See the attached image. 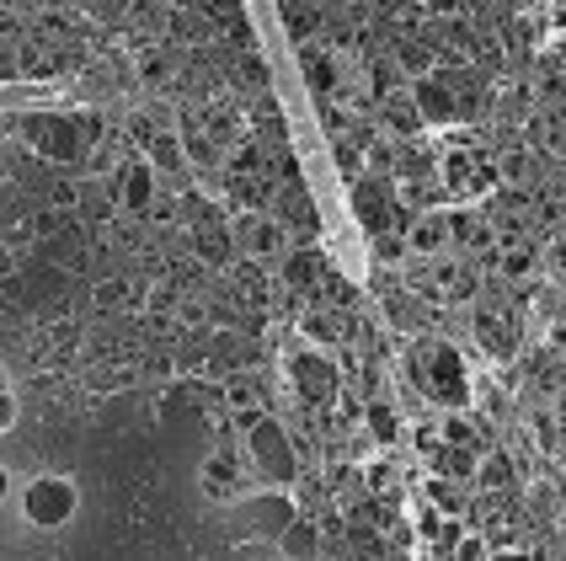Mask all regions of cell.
Returning a JSON list of instances; mask_svg holds the SVG:
<instances>
[{
    "label": "cell",
    "mask_w": 566,
    "mask_h": 561,
    "mask_svg": "<svg viewBox=\"0 0 566 561\" xmlns=\"http://www.w3.org/2000/svg\"><path fill=\"white\" fill-rule=\"evenodd\" d=\"M407 374L439 412L475 402V380H471V370H465V353L449 343V337H439V332H417V337H411Z\"/></svg>",
    "instance_id": "cell-1"
},
{
    "label": "cell",
    "mask_w": 566,
    "mask_h": 561,
    "mask_svg": "<svg viewBox=\"0 0 566 561\" xmlns=\"http://www.w3.org/2000/svg\"><path fill=\"white\" fill-rule=\"evenodd\" d=\"M241 455H247V466H252L262 481H273V487H289V481L300 476L294 434H289V423H279L273 412H256L252 423H241Z\"/></svg>",
    "instance_id": "cell-2"
},
{
    "label": "cell",
    "mask_w": 566,
    "mask_h": 561,
    "mask_svg": "<svg viewBox=\"0 0 566 561\" xmlns=\"http://www.w3.org/2000/svg\"><path fill=\"white\" fill-rule=\"evenodd\" d=\"M471 337L481 343V353H486L492 364H503V370H513V364H518V353H524L518 315H513L503 300L492 294V283H486V289L471 300Z\"/></svg>",
    "instance_id": "cell-3"
},
{
    "label": "cell",
    "mask_w": 566,
    "mask_h": 561,
    "mask_svg": "<svg viewBox=\"0 0 566 561\" xmlns=\"http://www.w3.org/2000/svg\"><path fill=\"white\" fill-rule=\"evenodd\" d=\"M230 236H235V257H252L262 268H279V257L294 247V230L283 225L279 209H235Z\"/></svg>",
    "instance_id": "cell-4"
},
{
    "label": "cell",
    "mask_w": 566,
    "mask_h": 561,
    "mask_svg": "<svg viewBox=\"0 0 566 561\" xmlns=\"http://www.w3.org/2000/svg\"><path fill=\"white\" fill-rule=\"evenodd\" d=\"M75 508H81V492L60 470H43V476H32L22 487V519L32 530H60V524L75 519Z\"/></svg>",
    "instance_id": "cell-5"
},
{
    "label": "cell",
    "mask_w": 566,
    "mask_h": 561,
    "mask_svg": "<svg viewBox=\"0 0 566 561\" xmlns=\"http://www.w3.org/2000/svg\"><path fill=\"white\" fill-rule=\"evenodd\" d=\"M332 347H294L289 359H283V370L294 380V391H300V402L305 406H332L343 396V370H337V359H326Z\"/></svg>",
    "instance_id": "cell-6"
},
{
    "label": "cell",
    "mask_w": 566,
    "mask_h": 561,
    "mask_svg": "<svg viewBox=\"0 0 566 561\" xmlns=\"http://www.w3.org/2000/svg\"><path fill=\"white\" fill-rule=\"evenodd\" d=\"M17 128H22L28 150H38V156L54 160V166H70V160L86 156V134L64 113H28V118H17Z\"/></svg>",
    "instance_id": "cell-7"
},
{
    "label": "cell",
    "mask_w": 566,
    "mask_h": 561,
    "mask_svg": "<svg viewBox=\"0 0 566 561\" xmlns=\"http://www.w3.org/2000/svg\"><path fill=\"white\" fill-rule=\"evenodd\" d=\"M160 193V172L150 166L145 156H128L113 177H107V198H113V209L118 215H139L150 219V204H156Z\"/></svg>",
    "instance_id": "cell-8"
},
{
    "label": "cell",
    "mask_w": 566,
    "mask_h": 561,
    "mask_svg": "<svg viewBox=\"0 0 566 561\" xmlns=\"http://www.w3.org/2000/svg\"><path fill=\"white\" fill-rule=\"evenodd\" d=\"M198 481H203V492H209L214 502H241L247 498V487H252V466H247L241 444H220V449L203 460Z\"/></svg>",
    "instance_id": "cell-9"
},
{
    "label": "cell",
    "mask_w": 566,
    "mask_h": 561,
    "mask_svg": "<svg viewBox=\"0 0 566 561\" xmlns=\"http://www.w3.org/2000/svg\"><path fill=\"white\" fill-rule=\"evenodd\" d=\"M353 187V219L369 230V236H379V230H396V215H401V204H396V177H358Z\"/></svg>",
    "instance_id": "cell-10"
},
{
    "label": "cell",
    "mask_w": 566,
    "mask_h": 561,
    "mask_svg": "<svg viewBox=\"0 0 566 561\" xmlns=\"http://www.w3.org/2000/svg\"><path fill=\"white\" fill-rule=\"evenodd\" d=\"M486 279L503 283V289H530L535 279H545V241H539V236H524V241H513V247H497Z\"/></svg>",
    "instance_id": "cell-11"
},
{
    "label": "cell",
    "mask_w": 566,
    "mask_h": 561,
    "mask_svg": "<svg viewBox=\"0 0 566 561\" xmlns=\"http://www.w3.org/2000/svg\"><path fill=\"white\" fill-rule=\"evenodd\" d=\"M396 230L407 236L411 247V262H428V257H439V251H449V215L443 209H422V215H396Z\"/></svg>",
    "instance_id": "cell-12"
},
{
    "label": "cell",
    "mask_w": 566,
    "mask_h": 561,
    "mask_svg": "<svg viewBox=\"0 0 566 561\" xmlns=\"http://www.w3.org/2000/svg\"><path fill=\"white\" fill-rule=\"evenodd\" d=\"M332 262H326V251L311 247V241H294V247L279 257V283L289 294H315V283L326 273Z\"/></svg>",
    "instance_id": "cell-13"
},
{
    "label": "cell",
    "mask_w": 566,
    "mask_h": 561,
    "mask_svg": "<svg viewBox=\"0 0 566 561\" xmlns=\"http://www.w3.org/2000/svg\"><path fill=\"white\" fill-rule=\"evenodd\" d=\"M358 434L369 438V444H379V449H396L407 438V423H401V412H396L390 396H375V402H364V412H358Z\"/></svg>",
    "instance_id": "cell-14"
},
{
    "label": "cell",
    "mask_w": 566,
    "mask_h": 561,
    "mask_svg": "<svg viewBox=\"0 0 566 561\" xmlns=\"http://www.w3.org/2000/svg\"><path fill=\"white\" fill-rule=\"evenodd\" d=\"M300 337L315 347H337L347 337V311H337V305H326V300H311L305 311H300Z\"/></svg>",
    "instance_id": "cell-15"
},
{
    "label": "cell",
    "mask_w": 566,
    "mask_h": 561,
    "mask_svg": "<svg viewBox=\"0 0 566 561\" xmlns=\"http://www.w3.org/2000/svg\"><path fill=\"white\" fill-rule=\"evenodd\" d=\"M375 128L390 134L396 145H407V139H422V134H428V118H422V113L411 107V96L401 92V96H390V102L375 107Z\"/></svg>",
    "instance_id": "cell-16"
},
{
    "label": "cell",
    "mask_w": 566,
    "mask_h": 561,
    "mask_svg": "<svg viewBox=\"0 0 566 561\" xmlns=\"http://www.w3.org/2000/svg\"><path fill=\"white\" fill-rule=\"evenodd\" d=\"M139 156L160 172V183H166V177H182V172H192L188 150H182V134H177V128H156V134L145 139V150H139Z\"/></svg>",
    "instance_id": "cell-17"
},
{
    "label": "cell",
    "mask_w": 566,
    "mask_h": 561,
    "mask_svg": "<svg viewBox=\"0 0 566 561\" xmlns=\"http://www.w3.org/2000/svg\"><path fill=\"white\" fill-rule=\"evenodd\" d=\"M134 75H139V86H150V92H171V86H177V54H171L166 43H150V49L134 54Z\"/></svg>",
    "instance_id": "cell-18"
},
{
    "label": "cell",
    "mask_w": 566,
    "mask_h": 561,
    "mask_svg": "<svg viewBox=\"0 0 566 561\" xmlns=\"http://www.w3.org/2000/svg\"><path fill=\"white\" fill-rule=\"evenodd\" d=\"M475 466H481V449H475V444H439V449L428 455V470H433V476L465 481V487H475Z\"/></svg>",
    "instance_id": "cell-19"
},
{
    "label": "cell",
    "mask_w": 566,
    "mask_h": 561,
    "mask_svg": "<svg viewBox=\"0 0 566 561\" xmlns=\"http://www.w3.org/2000/svg\"><path fill=\"white\" fill-rule=\"evenodd\" d=\"M224 406L235 412V423H252L256 412H268V396H262V385H256V374L247 370H235V374H224Z\"/></svg>",
    "instance_id": "cell-20"
},
{
    "label": "cell",
    "mask_w": 566,
    "mask_h": 561,
    "mask_svg": "<svg viewBox=\"0 0 566 561\" xmlns=\"http://www.w3.org/2000/svg\"><path fill=\"white\" fill-rule=\"evenodd\" d=\"M407 481H411V476L396 466V460H369V466L358 470V487H364V498H379V502H401Z\"/></svg>",
    "instance_id": "cell-21"
},
{
    "label": "cell",
    "mask_w": 566,
    "mask_h": 561,
    "mask_svg": "<svg viewBox=\"0 0 566 561\" xmlns=\"http://www.w3.org/2000/svg\"><path fill=\"white\" fill-rule=\"evenodd\" d=\"M300 64H305V75H311L315 96H343V64L332 60V54H321V38H311V43L300 49Z\"/></svg>",
    "instance_id": "cell-22"
},
{
    "label": "cell",
    "mask_w": 566,
    "mask_h": 561,
    "mask_svg": "<svg viewBox=\"0 0 566 561\" xmlns=\"http://www.w3.org/2000/svg\"><path fill=\"white\" fill-rule=\"evenodd\" d=\"M364 86H369V96H375V107H379V102L407 92L411 81H407V70L396 64V54H375V60H364Z\"/></svg>",
    "instance_id": "cell-23"
},
{
    "label": "cell",
    "mask_w": 566,
    "mask_h": 561,
    "mask_svg": "<svg viewBox=\"0 0 566 561\" xmlns=\"http://www.w3.org/2000/svg\"><path fill=\"white\" fill-rule=\"evenodd\" d=\"M513 481H518V460H513V449H503V444L481 449V466H475V487H481V492H507Z\"/></svg>",
    "instance_id": "cell-24"
},
{
    "label": "cell",
    "mask_w": 566,
    "mask_h": 561,
    "mask_svg": "<svg viewBox=\"0 0 566 561\" xmlns=\"http://www.w3.org/2000/svg\"><path fill=\"white\" fill-rule=\"evenodd\" d=\"M279 551L283 557H315L321 551V519L315 513H294L279 530Z\"/></svg>",
    "instance_id": "cell-25"
},
{
    "label": "cell",
    "mask_w": 566,
    "mask_h": 561,
    "mask_svg": "<svg viewBox=\"0 0 566 561\" xmlns=\"http://www.w3.org/2000/svg\"><path fill=\"white\" fill-rule=\"evenodd\" d=\"M390 54H396V64L407 70V81H422V75H433V70H439V49H433L428 38H417V32H411V38H396V49H390Z\"/></svg>",
    "instance_id": "cell-26"
},
{
    "label": "cell",
    "mask_w": 566,
    "mask_h": 561,
    "mask_svg": "<svg viewBox=\"0 0 566 561\" xmlns=\"http://www.w3.org/2000/svg\"><path fill=\"white\" fill-rule=\"evenodd\" d=\"M422 177H439V150H428L422 139L396 145V183H422Z\"/></svg>",
    "instance_id": "cell-27"
},
{
    "label": "cell",
    "mask_w": 566,
    "mask_h": 561,
    "mask_svg": "<svg viewBox=\"0 0 566 561\" xmlns=\"http://www.w3.org/2000/svg\"><path fill=\"white\" fill-rule=\"evenodd\" d=\"M524 502H530V519H535V524H556L566 513V502H562V492H556V481H551V470H545L539 481H530Z\"/></svg>",
    "instance_id": "cell-28"
},
{
    "label": "cell",
    "mask_w": 566,
    "mask_h": 561,
    "mask_svg": "<svg viewBox=\"0 0 566 561\" xmlns=\"http://www.w3.org/2000/svg\"><path fill=\"white\" fill-rule=\"evenodd\" d=\"M422 498L433 502L439 513H460V519H465V508H471V502H465V481H449V476H433V470L422 476Z\"/></svg>",
    "instance_id": "cell-29"
},
{
    "label": "cell",
    "mask_w": 566,
    "mask_h": 561,
    "mask_svg": "<svg viewBox=\"0 0 566 561\" xmlns=\"http://www.w3.org/2000/svg\"><path fill=\"white\" fill-rule=\"evenodd\" d=\"M315 294H321L326 305H337V311H347V315L358 311V300H364V294H358V283L343 279L337 268H326V273H321V283H315Z\"/></svg>",
    "instance_id": "cell-30"
},
{
    "label": "cell",
    "mask_w": 566,
    "mask_h": 561,
    "mask_svg": "<svg viewBox=\"0 0 566 561\" xmlns=\"http://www.w3.org/2000/svg\"><path fill=\"white\" fill-rule=\"evenodd\" d=\"M358 150H364V172H369V177H396V139H390V134L375 128Z\"/></svg>",
    "instance_id": "cell-31"
},
{
    "label": "cell",
    "mask_w": 566,
    "mask_h": 561,
    "mask_svg": "<svg viewBox=\"0 0 566 561\" xmlns=\"http://www.w3.org/2000/svg\"><path fill=\"white\" fill-rule=\"evenodd\" d=\"M369 251H375L379 268H407L411 262V247L401 230H379V236H369Z\"/></svg>",
    "instance_id": "cell-32"
},
{
    "label": "cell",
    "mask_w": 566,
    "mask_h": 561,
    "mask_svg": "<svg viewBox=\"0 0 566 561\" xmlns=\"http://www.w3.org/2000/svg\"><path fill=\"white\" fill-rule=\"evenodd\" d=\"M128 294H134V283L128 279H96V289H92L96 311H124Z\"/></svg>",
    "instance_id": "cell-33"
},
{
    "label": "cell",
    "mask_w": 566,
    "mask_h": 561,
    "mask_svg": "<svg viewBox=\"0 0 566 561\" xmlns=\"http://www.w3.org/2000/svg\"><path fill=\"white\" fill-rule=\"evenodd\" d=\"M49 204H54V215L81 209V183H75V177H54V183H49Z\"/></svg>",
    "instance_id": "cell-34"
},
{
    "label": "cell",
    "mask_w": 566,
    "mask_h": 561,
    "mask_svg": "<svg viewBox=\"0 0 566 561\" xmlns=\"http://www.w3.org/2000/svg\"><path fill=\"white\" fill-rule=\"evenodd\" d=\"M411 444H417V455L428 460L433 449L443 444V434H439V417H428V423H411Z\"/></svg>",
    "instance_id": "cell-35"
},
{
    "label": "cell",
    "mask_w": 566,
    "mask_h": 561,
    "mask_svg": "<svg viewBox=\"0 0 566 561\" xmlns=\"http://www.w3.org/2000/svg\"><path fill=\"white\" fill-rule=\"evenodd\" d=\"M454 557H465V561H475V557H492V546H486V530H465V534H460V546H454Z\"/></svg>",
    "instance_id": "cell-36"
},
{
    "label": "cell",
    "mask_w": 566,
    "mask_h": 561,
    "mask_svg": "<svg viewBox=\"0 0 566 561\" xmlns=\"http://www.w3.org/2000/svg\"><path fill=\"white\" fill-rule=\"evenodd\" d=\"M171 374H177V359H171V353H160V359H145V364H139V380H150V385L171 380Z\"/></svg>",
    "instance_id": "cell-37"
},
{
    "label": "cell",
    "mask_w": 566,
    "mask_h": 561,
    "mask_svg": "<svg viewBox=\"0 0 566 561\" xmlns=\"http://www.w3.org/2000/svg\"><path fill=\"white\" fill-rule=\"evenodd\" d=\"M139 380V364H118V370H102V391H124Z\"/></svg>",
    "instance_id": "cell-38"
},
{
    "label": "cell",
    "mask_w": 566,
    "mask_h": 561,
    "mask_svg": "<svg viewBox=\"0 0 566 561\" xmlns=\"http://www.w3.org/2000/svg\"><path fill=\"white\" fill-rule=\"evenodd\" d=\"M22 75V54H17V43H0V81H17Z\"/></svg>",
    "instance_id": "cell-39"
},
{
    "label": "cell",
    "mask_w": 566,
    "mask_h": 561,
    "mask_svg": "<svg viewBox=\"0 0 566 561\" xmlns=\"http://www.w3.org/2000/svg\"><path fill=\"white\" fill-rule=\"evenodd\" d=\"M11 428H17V396L0 391V434H11Z\"/></svg>",
    "instance_id": "cell-40"
},
{
    "label": "cell",
    "mask_w": 566,
    "mask_h": 561,
    "mask_svg": "<svg viewBox=\"0 0 566 561\" xmlns=\"http://www.w3.org/2000/svg\"><path fill=\"white\" fill-rule=\"evenodd\" d=\"M551 22L566 32V0H556V6H551Z\"/></svg>",
    "instance_id": "cell-41"
},
{
    "label": "cell",
    "mask_w": 566,
    "mask_h": 561,
    "mask_svg": "<svg viewBox=\"0 0 566 561\" xmlns=\"http://www.w3.org/2000/svg\"><path fill=\"white\" fill-rule=\"evenodd\" d=\"M6 498H11V470L0 466V502H6Z\"/></svg>",
    "instance_id": "cell-42"
},
{
    "label": "cell",
    "mask_w": 566,
    "mask_h": 561,
    "mask_svg": "<svg viewBox=\"0 0 566 561\" xmlns=\"http://www.w3.org/2000/svg\"><path fill=\"white\" fill-rule=\"evenodd\" d=\"M6 128H11V118H6V113H0V139H6Z\"/></svg>",
    "instance_id": "cell-43"
},
{
    "label": "cell",
    "mask_w": 566,
    "mask_h": 561,
    "mask_svg": "<svg viewBox=\"0 0 566 561\" xmlns=\"http://www.w3.org/2000/svg\"><path fill=\"white\" fill-rule=\"evenodd\" d=\"M6 268H11V262H6V251H0V273H6Z\"/></svg>",
    "instance_id": "cell-44"
},
{
    "label": "cell",
    "mask_w": 566,
    "mask_h": 561,
    "mask_svg": "<svg viewBox=\"0 0 566 561\" xmlns=\"http://www.w3.org/2000/svg\"><path fill=\"white\" fill-rule=\"evenodd\" d=\"M0 391H6V370H0Z\"/></svg>",
    "instance_id": "cell-45"
}]
</instances>
